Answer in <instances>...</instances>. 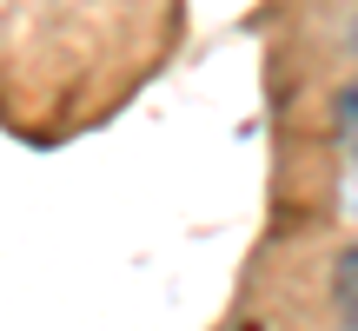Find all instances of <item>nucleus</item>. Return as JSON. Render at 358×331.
Returning a JSON list of instances; mask_svg holds the SVG:
<instances>
[{"label":"nucleus","mask_w":358,"mask_h":331,"mask_svg":"<svg viewBox=\"0 0 358 331\" xmlns=\"http://www.w3.org/2000/svg\"><path fill=\"white\" fill-rule=\"evenodd\" d=\"M345 47H352V60H358V7H352V20H345Z\"/></svg>","instance_id":"obj_3"},{"label":"nucleus","mask_w":358,"mask_h":331,"mask_svg":"<svg viewBox=\"0 0 358 331\" xmlns=\"http://www.w3.org/2000/svg\"><path fill=\"white\" fill-rule=\"evenodd\" d=\"M332 126H338V140H345V153H352V166H358V80L332 93Z\"/></svg>","instance_id":"obj_2"},{"label":"nucleus","mask_w":358,"mask_h":331,"mask_svg":"<svg viewBox=\"0 0 358 331\" xmlns=\"http://www.w3.org/2000/svg\"><path fill=\"white\" fill-rule=\"evenodd\" d=\"M332 305H338V318L358 331V245H345L338 265H332Z\"/></svg>","instance_id":"obj_1"}]
</instances>
